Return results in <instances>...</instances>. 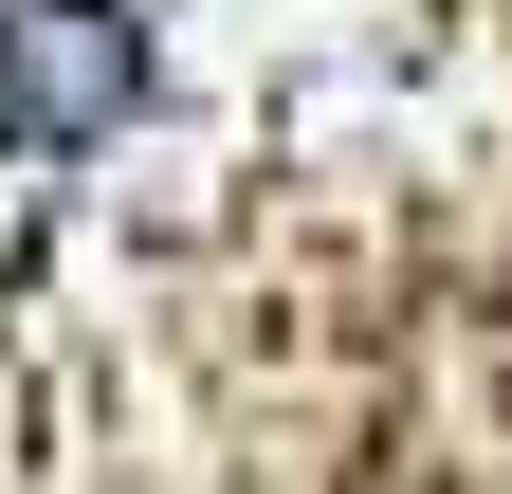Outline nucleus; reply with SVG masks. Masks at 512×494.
<instances>
[{
	"mask_svg": "<svg viewBox=\"0 0 512 494\" xmlns=\"http://www.w3.org/2000/svg\"><path fill=\"white\" fill-rule=\"evenodd\" d=\"M128 74H147V37H128V0H19L0 19V147H92Z\"/></svg>",
	"mask_w": 512,
	"mask_h": 494,
	"instance_id": "1",
	"label": "nucleus"
}]
</instances>
